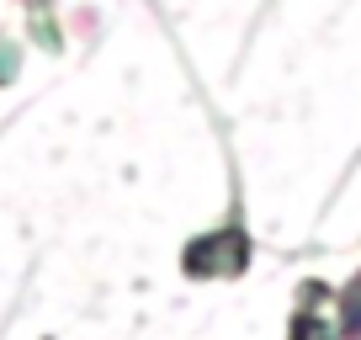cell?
Segmentation results:
<instances>
[{
  "label": "cell",
  "mask_w": 361,
  "mask_h": 340,
  "mask_svg": "<svg viewBox=\"0 0 361 340\" xmlns=\"http://www.w3.org/2000/svg\"><path fill=\"white\" fill-rule=\"evenodd\" d=\"M250 229L239 213H228L218 229H207V234L186 239V250H180V272L192 277V282H224V277H245L250 272Z\"/></svg>",
  "instance_id": "cell-1"
},
{
  "label": "cell",
  "mask_w": 361,
  "mask_h": 340,
  "mask_svg": "<svg viewBox=\"0 0 361 340\" xmlns=\"http://www.w3.org/2000/svg\"><path fill=\"white\" fill-rule=\"evenodd\" d=\"M287 340H340V335H335V324H329L319 308H298L293 324H287Z\"/></svg>",
  "instance_id": "cell-2"
},
{
  "label": "cell",
  "mask_w": 361,
  "mask_h": 340,
  "mask_svg": "<svg viewBox=\"0 0 361 340\" xmlns=\"http://www.w3.org/2000/svg\"><path fill=\"white\" fill-rule=\"evenodd\" d=\"M340 340H361V277L340 293V324H335Z\"/></svg>",
  "instance_id": "cell-3"
},
{
  "label": "cell",
  "mask_w": 361,
  "mask_h": 340,
  "mask_svg": "<svg viewBox=\"0 0 361 340\" xmlns=\"http://www.w3.org/2000/svg\"><path fill=\"white\" fill-rule=\"evenodd\" d=\"M0 48H6V32H0ZM11 75H16V54H6L0 59V85H11Z\"/></svg>",
  "instance_id": "cell-4"
},
{
  "label": "cell",
  "mask_w": 361,
  "mask_h": 340,
  "mask_svg": "<svg viewBox=\"0 0 361 340\" xmlns=\"http://www.w3.org/2000/svg\"><path fill=\"white\" fill-rule=\"evenodd\" d=\"M16 6H22L27 16H48V11H54V0H16Z\"/></svg>",
  "instance_id": "cell-5"
}]
</instances>
